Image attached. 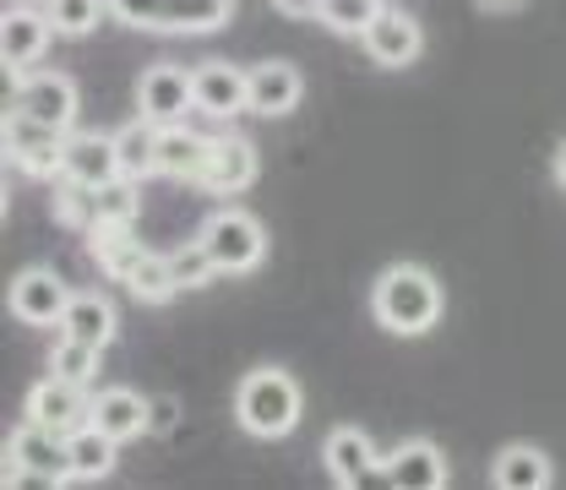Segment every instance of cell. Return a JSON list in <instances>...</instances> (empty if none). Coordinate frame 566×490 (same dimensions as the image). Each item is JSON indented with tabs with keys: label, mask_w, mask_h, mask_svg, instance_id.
<instances>
[{
	"label": "cell",
	"mask_w": 566,
	"mask_h": 490,
	"mask_svg": "<svg viewBox=\"0 0 566 490\" xmlns=\"http://www.w3.org/2000/svg\"><path fill=\"white\" fill-rule=\"evenodd\" d=\"M169 268H175V283H180V289H208V283L218 279V262H212V251L202 240L175 246V251H169Z\"/></svg>",
	"instance_id": "31"
},
{
	"label": "cell",
	"mask_w": 566,
	"mask_h": 490,
	"mask_svg": "<svg viewBox=\"0 0 566 490\" xmlns=\"http://www.w3.org/2000/svg\"><path fill=\"white\" fill-rule=\"evenodd\" d=\"M61 333H66V338H82V344H93V350H109L115 333H120V311H115L109 294H98V289H76L71 305H66Z\"/></svg>",
	"instance_id": "20"
},
{
	"label": "cell",
	"mask_w": 566,
	"mask_h": 490,
	"mask_svg": "<svg viewBox=\"0 0 566 490\" xmlns=\"http://www.w3.org/2000/svg\"><path fill=\"white\" fill-rule=\"evenodd\" d=\"M197 71V110L208 121H234L245 110V71L229 61H202Z\"/></svg>",
	"instance_id": "22"
},
{
	"label": "cell",
	"mask_w": 566,
	"mask_h": 490,
	"mask_svg": "<svg viewBox=\"0 0 566 490\" xmlns=\"http://www.w3.org/2000/svg\"><path fill=\"white\" fill-rule=\"evenodd\" d=\"M441 311H447V294H441L436 273L420 268V262H392L376 279V289H370V316L392 338H420V333H430L441 322Z\"/></svg>",
	"instance_id": "1"
},
{
	"label": "cell",
	"mask_w": 566,
	"mask_h": 490,
	"mask_svg": "<svg viewBox=\"0 0 566 490\" xmlns=\"http://www.w3.org/2000/svg\"><path fill=\"white\" fill-rule=\"evenodd\" d=\"M381 6H387V0H322L316 22H322L327 33H338V39H365V28L381 17Z\"/></svg>",
	"instance_id": "28"
},
{
	"label": "cell",
	"mask_w": 566,
	"mask_h": 490,
	"mask_svg": "<svg viewBox=\"0 0 566 490\" xmlns=\"http://www.w3.org/2000/svg\"><path fill=\"white\" fill-rule=\"evenodd\" d=\"M300 98H305V76H300V66H289V61H262V66L245 71V110H251V115L283 121V115L300 110Z\"/></svg>",
	"instance_id": "13"
},
{
	"label": "cell",
	"mask_w": 566,
	"mask_h": 490,
	"mask_svg": "<svg viewBox=\"0 0 566 490\" xmlns=\"http://www.w3.org/2000/svg\"><path fill=\"white\" fill-rule=\"evenodd\" d=\"M120 289H132L142 305H169L175 294H180V283H175V268H169V251H153L147 246V257H142L137 268L126 273Z\"/></svg>",
	"instance_id": "26"
},
{
	"label": "cell",
	"mask_w": 566,
	"mask_h": 490,
	"mask_svg": "<svg viewBox=\"0 0 566 490\" xmlns=\"http://www.w3.org/2000/svg\"><path fill=\"white\" fill-rule=\"evenodd\" d=\"M50 39H55L50 11H44L39 0H11L6 17H0V61H6V76H11V82L28 76V71L44 61Z\"/></svg>",
	"instance_id": "7"
},
{
	"label": "cell",
	"mask_w": 566,
	"mask_h": 490,
	"mask_svg": "<svg viewBox=\"0 0 566 490\" xmlns=\"http://www.w3.org/2000/svg\"><path fill=\"white\" fill-rule=\"evenodd\" d=\"M87 425L109 430V436L126 447V441H137V436L153 430V398H142L132 387H104V393H93V404H87Z\"/></svg>",
	"instance_id": "17"
},
{
	"label": "cell",
	"mask_w": 566,
	"mask_h": 490,
	"mask_svg": "<svg viewBox=\"0 0 566 490\" xmlns=\"http://www.w3.org/2000/svg\"><path fill=\"white\" fill-rule=\"evenodd\" d=\"M208 142L212 137L191 132L186 121H180V126H158V175L197 186V175H202V164H208Z\"/></svg>",
	"instance_id": "23"
},
{
	"label": "cell",
	"mask_w": 566,
	"mask_h": 490,
	"mask_svg": "<svg viewBox=\"0 0 566 490\" xmlns=\"http://www.w3.org/2000/svg\"><path fill=\"white\" fill-rule=\"evenodd\" d=\"M381 480L398 490H447L452 469H447V452H441L436 441L409 436L403 447H392V452L381 458Z\"/></svg>",
	"instance_id": "14"
},
{
	"label": "cell",
	"mask_w": 566,
	"mask_h": 490,
	"mask_svg": "<svg viewBox=\"0 0 566 490\" xmlns=\"http://www.w3.org/2000/svg\"><path fill=\"white\" fill-rule=\"evenodd\" d=\"M115 147H120V175H132V180H147V175H158V126L137 115L132 126H120L115 132Z\"/></svg>",
	"instance_id": "25"
},
{
	"label": "cell",
	"mask_w": 566,
	"mask_h": 490,
	"mask_svg": "<svg viewBox=\"0 0 566 490\" xmlns=\"http://www.w3.org/2000/svg\"><path fill=\"white\" fill-rule=\"evenodd\" d=\"M87 393L76 387V382H66V376H39L33 387H28V420L50 425V430H76V425H87Z\"/></svg>",
	"instance_id": "16"
},
{
	"label": "cell",
	"mask_w": 566,
	"mask_h": 490,
	"mask_svg": "<svg viewBox=\"0 0 566 490\" xmlns=\"http://www.w3.org/2000/svg\"><path fill=\"white\" fill-rule=\"evenodd\" d=\"M273 6H279L283 17H316L322 11V0H273Z\"/></svg>",
	"instance_id": "34"
},
{
	"label": "cell",
	"mask_w": 566,
	"mask_h": 490,
	"mask_svg": "<svg viewBox=\"0 0 566 490\" xmlns=\"http://www.w3.org/2000/svg\"><path fill=\"white\" fill-rule=\"evenodd\" d=\"M491 486L495 490H551L556 486V463H551L545 447H534V441H512V447L495 452Z\"/></svg>",
	"instance_id": "19"
},
{
	"label": "cell",
	"mask_w": 566,
	"mask_h": 490,
	"mask_svg": "<svg viewBox=\"0 0 566 490\" xmlns=\"http://www.w3.org/2000/svg\"><path fill=\"white\" fill-rule=\"evenodd\" d=\"M175 425H180V398H175V393L153 398V430H158V436H169Z\"/></svg>",
	"instance_id": "33"
},
{
	"label": "cell",
	"mask_w": 566,
	"mask_h": 490,
	"mask_svg": "<svg viewBox=\"0 0 566 490\" xmlns=\"http://www.w3.org/2000/svg\"><path fill=\"white\" fill-rule=\"evenodd\" d=\"M55 223H61V229H76V234H87V229L98 223V191L61 175V180H55Z\"/></svg>",
	"instance_id": "27"
},
{
	"label": "cell",
	"mask_w": 566,
	"mask_h": 490,
	"mask_svg": "<svg viewBox=\"0 0 566 490\" xmlns=\"http://www.w3.org/2000/svg\"><path fill=\"white\" fill-rule=\"evenodd\" d=\"M300 415H305V393L300 382L283 371V365H256L240 376L234 387V420L245 436L256 441H283L300 430Z\"/></svg>",
	"instance_id": "2"
},
{
	"label": "cell",
	"mask_w": 566,
	"mask_h": 490,
	"mask_svg": "<svg viewBox=\"0 0 566 490\" xmlns=\"http://www.w3.org/2000/svg\"><path fill=\"white\" fill-rule=\"evenodd\" d=\"M197 240L212 251L218 273H256L262 257H268V229H262L256 212H245V208H218L202 223Z\"/></svg>",
	"instance_id": "6"
},
{
	"label": "cell",
	"mask_w": 566,
	"mask_h": 490,
	"mask_svg": "<svg viewBox=\"0 0 566 490\" xmlns=\"http://www.w3.org/2000/svg\"><path fill=\"white\" fill-rule=\"evenodd\" d=\"M551 169H556V186H562V191H566V142H562V147H556V164H551Z\"/></svg>",
	"instance_id": "36"
},
{
	"label": "cell",
	"mask_w": 566,
	"mask_h": 490,
	"mask_svg": "<svg viewBox=\"0 0 566 490\" xmlns=\"http://www.w3.org/2000/svg\"><path fill=\"white\" fill-rule=\"evenodd\" d=\"M256 175H262L256 147L245 137H234V132H223V137L208 142V164H202L197 186L212 191V197H240L245 186H256Z\"/></svg>",
	"instance_id": "12"
},
{
	"label": "cell",
	"mask_w": 566,
	"mask_h": 490,
	"mask_svg": "<svg viewBox=\"0 0 566 490\" xmlns=\"http://www.w3.org/2000/svg\"><path fill=\"white\" fill-rule=\"evenodd\" d=\"M98 354L104 350H93V344H82V338H55V350H50V371L55 376H66V382H76V387H87L93 376H98Z\"/></svg>",
	"instance_id": "30"
},
{
	"label": "cell",
	"mask_w": 566,
	"mask_h": 490,
	"mask_svg": "<svg viewBox=\"0 0 566 490\" xmlns=\"http://www.w3.org/2000/svg\"><path fill=\"white\" fill-rule=\"evenodd\" d=\"M109 17L137 33H218L234 17V0H109Z\"/></svg>",
	"instance_id": "3"
},
{
	"label": "cell",
	"mask_w": 566,
	"mask_h": 490,
	"mask_svg": "<svg viewBox=\"0 0 566 490\" xmlns=\"http://www.w3.org/2000/svg\"><path fill=\"white\" fill-rule=\"evenodd\" d=\"M142 212V191L132 175H120V180H109L104 191H98V218H109V223H137Z\"/></svg>",
	"instance_id": "32"
},
{
	"label": "cell",
	"mask_w": 566,
	"mask_h": 490,
	"mask_svg": "<svg viewBox=\"0 0 566 490\" xmlns=\"http://www.w3.org/2000/svg\"><path fill=\"white\" fill-rule=\"evenodd\" d=\"M87 257H93V268H98L104 279L126 283V273L147 257V246L132 234V223H109V218H98V223L87 229Z\"/></svg>",
	"instance_id": "21"
},
{
	"label": "cell",
	"mask_w": 566,
	"mask_h": 490,
	"mask_svg": "<svg viewBox=\"0 0 566 490\" xmlns=\"http://www.w3.org/2000/svg\"><path fill=\"white\" fill-rule=\"evenodd\" d=\"M66 305H71V283L55 268H44V262L22 268L11 279V289H6V311L22 327H61L66 322Z\"/></svg>",
	"instance_id": "8"
},
{
	"label": "cell",
	"mask_w": 566,
	"mask_h": 490,
	"mask_svg": "<svg viewBox=\"0 0 566 490\" xmlns=\"http://www.w3.org/2000/svg\"><path fill=\"white\" fill-rule=\"evenodd\" d=\"M197 110V71L158 61L137 76V115H147L153 126H180Z\"/></svg>",
	"instance_id": "10"
},
{
	"label": "cell",
	"mask_w": 566,
	"mask_h": 490,
	"mask_svg": "<svg viewBox=\"0 0 566 490\" xmlns=\"http://www.w3.org/2000/svg\"><path fill=\"white\" fill-rule=\"evenodd\" d=\"M39 6L50 11V22H55L61 39H87L109 17V0H39Z\"/></svg>",
	"instance_id": "29"
},
{
	"label": "cell",
	"mask_w": 566,
	"mask_h": 490,
	"mask_svg": "<svg viewBox=\"0 0 566 490\" xmlns=\"http://www.w3.org/2000/svg\"><path fill=\"white\" fill-rule=\"evenodd\" d=\"M480 11H517V6H528V0H474Z\"/></svg>",
	"instance_id": "35"
},
{
	"label": "cell",
	"mask_w": 566,
	"mask_h": 490,
	"mask_svg": "<svg viewBox=\"0 0 566 490\" xmlns=\"http://www.w3.org/2000/svg\"><path fill=\"white\" fill-rule=\"evenodd\" d=\"M322 463H327V475H333V486H370L376 475H381V452H376V441L359 430V425H338V430H327V441H322Z\"/></svg>",
	"instance_id": "15"
},
{
	"label": "cell",
	"mask_w": 566,
	"mask_h": 490,
	"mask_svg": "<svg viewBox=\"0 0 566 490\" xmlns=\"http://www.w3.org/2000/svg\"><path fill=\"white\" fill-rule=\"evenodd\" d=\"M120 463V441L98 425H76L71 430V480H104Z\"/></svg>",
	"instance_id": "24"
},
{
	"label": "cell",
	"mask_w": 566,
	"mask_h": 490,
	"mask_svg": "<svg viewBox=\"0 0 566 490\" xmlns=\"http://www.w3.org/2000/svg\"><path fill=\"white\" fill-rule=\"evenodd\" d=\"M11 110L17 115H33L44 126H61V132H76V115H82V93L66 71H28L17 76L11 87Z\"/></svg>",
	"instance_id": "9"
},
{
	"label": "cell",
	"mask_w": 566,
	"mask_h": 490,
	"mask_svg": "<svg viewBox=\"0 0 566 490\" xmlns=\"http://www.w3.org/2000/svg\"><path fill=\"white\" fill-rule=\"evenodd\" d=\"M66 137L61 126H44L33 115L6 110V169L28 180H61L66 175Z\"/></svg>",
	"instance_id": "5"
},
{
	"label": "cell",
	"mask_w": 566,
	"mask_h": 490,
	"mask_svg": "<svg viewBox=\"0 0 566 490\" xmlns=\"http://www.w3.org/2000/svg\"><path fill=\"white\" fill-rule=\"evenodd\" d=\"M66 180H82L93 191H104L109 180H120V147L109 132H71L66 137Z\"/></svg>",
	"instance_id": "18"
},
{
	"label": "cell",
	"mask_w": 566,
	"mask_h": 490,
	"mask_svg": "<svg viewBox=\"0 0 566 490\" xmlns=\"http://www.w3.org/2000/svg\"><path fill=\"white\" fill-rule=\"evenodd\" d=\"M39 480V486H66L71 480V436L39 420H22L6 436V486Z\"/></svg>",
	"instance_id": "4"
},
{
	"label": "cell",
	"mask_w": 566,
	"mask_h": 490,
	"mask_svg": "<svg viewBox=\"0 0 566 490\" xmlns=\"http://www.w3.org/2000/svg\"><path fill=\"white\" fill-rule=\"evenodd\" d=\"M365 55L376 61L381 71H403L415 66L424 55V28L409 17V11H398V6H381V17L365 28Z\"/></svg>",
	"instance_id": "11"
}]
</instances>
